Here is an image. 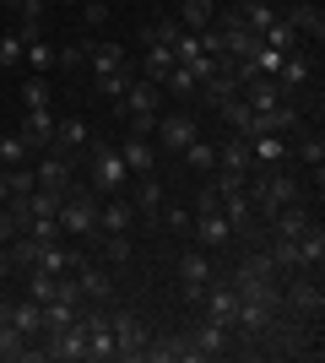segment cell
<instances>
[{"instance_id": "obj_1", "label": "cell", "mask_w": 325, "mask_h": 363, "mask_svg": "<svg viewBox=\"0 0 325 363\" xmlns=\"http://www.w3.org/2000/svg\"><path fill=\"white\" fill-rule=\"evenodd\" d=\"M60 228L71 233V239H81V244H98V201L81 196V190H65V201H60Z\"/></svg>"}, {"instance_id": "obj_2", "label": "cell", "mask_w": 325, "mask_h": 363, "mask_svg": "<svg viewBox=\"0 0 325 363\" xmlns=\"http://www.w3.org/2000/svg\"><path fill=\"white\" fill-rule=\"evenodd\" d=\"M38 358L49 363H87V320H71V325H60V331L44 336V347H38Z\"/></svg>"}, {"instance_id": "obj_3", "label": "cell", "mask_w": 325, "mask_h": 363, "mask_svg": "<svg viewBox=\"0 0 325 363\" xmlns=\"http://www.w3.org/2000/svg\"><path fill=\"white\" fill-rule=\"evenodd\" d=\"M108 331H114V358L141 363V347H147V325H141V315L120 309V315H108Z\"/></svg>"}, {"instance_id": "obj_4", "label": "cell", "mask_w": 325, "mask_h": 363, "mask_svg": "<svg viewBox=\"0 0 325 363\" xmlns=\"http://www.w3.org/2000/svg\"><path fill=\"white\" fill-rule=\"evenodd\" d=\"M125 179H130V168H125L120 147H108V141H98L93 147V184L103 190V196H120Z\"/></svg>"}, {"instance_id": "obj_5", "label": "cell", "mask_w": 325, "mask_h": 363, "mask_svg": "<svg viewBox=\"0 0 325 363\" xmlns=\"http://www.w3.org/2000/svg\"><path fill=\"white\" fill-rule=\"evenodd\" d=\"M152 136H157V147H163V152H185L190 141L201 136V125L179 108V114H157V130H152Z\"/></svg>"}, {"instance_id": "obj_6", "label": "cell", "mask_w": 325, "mask_h": 363, "mask_svg": "<svg viewBox=\"0 0 325 363\" xmlns=\"http://www.w3.org/2000/svg\"><path fill=\"white\" fill-rule=\"evenodd\" d=\"M206 282H212V255H206V250H185V260H179V288H185V303H201Z\"/></svg>"}, {"instance_id": "obj_7", "label": "cell", "mask_w": 325, "mask_h": 363, "mask_svg": "<svg viewBox=\"0 0 325 363\" xmlns=\"http://www.w3.org/2000/svg\"><path fill=\"white\" fill-rule=\"evenodd\" d=\"M201 303H206V320H212V325L233 331V320H239V293H233V282H206Z\"/></svg>"}, {"instance_id": "obj_8", "label": "cell", "mask_w": 325, "mask_h": 363, "mask_svg": "<svg viewBox=\"0 0 325 363\" xmlns=\"http://www.w3.org/2000/svg\"><path fill=\"white\" fill-rule=\"evenodd\" d=\"M16 136L28 141V152H49V141H55V108H22V130Z\"/></svg>"}, {"instance_id": "obj_9", "label": "cell", "mask_w": 325, "mask_h": 363, "mask_svg": "<svg viewBox=\"0 0 325 363\" xmlns=\"http://www.w3.org/2000/svg\"><path fill=\"white\" fill-rule=\"evenodd\" d=\"M33 179H38V190H55V196H65V190H71V157H60V152H44V157L33 163Z\"/></svg>"}, {"instance_id": "obj_10", "label": "cell", "mask_w": 325, "mask_h": 363, "mask_svg": "<svg viewBox=\"0 0 325 363\" xmlns=\"http://www.w3.org/2000/svg\"><path fill=\"white\" fill-rule=\"evenodd\" d=\"M282 22H287V28H293L304 44H320V38H325V16H320V6H309V0H293Z\"/></svg>"}, {"instance_id": "obj_11", "label": "cell", "mask_w": 325, "mask_h": 363, "mask_svg": "<svg viewBox=\"0 0 325 363\" xmlns=\"http://www.w3.org/2000/svg\"><path fill=\"white\" fill-rule=\"evenodd\" d=\"M190 228H195V244H201V250H222V244L239 233V228H233L222 212H201V217H190Z\"/></svg>"}, {"instance_id": "obj_12", "label": "cell", "mask_w": 325, "mask_h": 363, "mask_svg": "<svg viewBox=\"0 0 325 363\" xmlns=\"http://www.w3.org/2000/svg\"><path fill=\"white\" fill-rule=\"evenodd\" d=\"M130 228H136L130 196H108L103 206H98V233H130Z\"/></svg>"}, {"instance_id": "obj_13", "label": "cell", "mask_w": 325, "mask_h": 363, "mask_svg": "<svg viewBox=\"0 0 325 363\" xmlns=\"http://www.w3.org/2000/svg\"><path fill=\"white\" fill-rule=\"evenodd\" d=\"M157 104H163V87H157V82H141V76L125 87V98H120L125 114H163Z\"/></svg>"}, {"instance_id": "obj_14", "label": "cell", "mask_w": 325, "mask_h": 363, "mask_svg": "<svg viewBox=\"0 0 325 363\" xmlns=\"http://www.w3.org/2000/svg\"><path fill=\"white\" fill-rule=\"evenodd\" d=\"M130 206H136L141 223H157V212H163V184H157V174H136V196H130Z\"/></svg>"}, {"instance_id": "obj_15", "label": "cell", "mask_w": 325, "mask_h": 363, "mask_svg": "<svg viewBox=\"0 0 325 363\" xmlns=\"http://www.w3.org/2000/svg\"><path fill=\"white\" fill-rule=\"evenodd\" d=\"M11 16H16V38L33 44V38H44V0H11Z\"/></svg>"}, {"instance_id": "obj_16", "label": "cell", "mask_w": 325, "mask_h": 363, "mask_svg": "<svg viewBox=\"0 0 325 363\" xmlns=\"http://www.w3.org/2000/svg\"><path fill=\"white\" fill-rule=\"evenodd\" d=\"M71 277H76L81 298H108V293H114V282H108V272H103V266H93V260H87V255H81L76 266H71Z\"/></svg>"}, {"instance_id": "obj_17", "label": "cell", "mask_w": 325, "mask_h": 363, "mask_svg": "<svg viewBox=\"0 0 325 363\" xmlns=\"http://www.w3.org/2000/svg\"><path fill=\"white\" fill-rule=\"evenodd\" d=\"M282 157H287V136H277V130H261V136H249V163H261V168H282Z\"/></svg>"}, {"instance_id": "obj_18", "label": "cell", "mask_w": 325, "mask_h": 363, "mask_svg": "<svg viewBox=\"0 0 325 363\" xmlns=\"http://www.w3.org/2000/svg\"><path fill=\"white\" fill-rule=\"evenodd\" d=\"M120 157H125V168H130V174H152V168H157L152 136H125V141H120Z\"/></svg>"}, {"instance_id": "obj_19", "label": "cell", "mask_w": 325, "mask_h": 363, "mask_svg": "<svg viewBox=\"0 0 325 363\" xmlns=\"http://www.w3.org/2000/svg\"><path fill=\"white\" fill-rule=\"evenodd\" d=\"M244 104H249V114H271V108L282 104L277 76H255V82H244Z\"/></svg>"}, {"instance_id": "obj_20", "label": "cell", "mask_w": 325, "mask_h": 363, "mask_svg": "<svg viewBox=\"0 0 325 363\" xmlns=\"http://www.w3.org/2000/svg\"><path fill=\"white\" fill-rule=\"evenodd\" d=\"M87 320V363L114 358V331H108V315H81Z\"/></svg>"}, {"instance_id": "obj_21", "label": "cell", "mask_w": 325, "mask_h": 363, "mask_svg": "<svg viewBox=\"0 0 325 363\" xmlns=\"http://www.w3.org/2000/svg\"><path fill=\"white\" fill-rule=\"evenodd\" d=\"M217 114H222V125H228V136H255V114H249V104L244 98H239V92H233V98H222V104H217Z\"/></svg>"}, {"instance_id": "obj_22", "label": "cell", "mask_w": 325, "mask_h": 363, "mask_svg": "<svg viewBox=\"0 0 325 363\" xmlns=\"http://www.w3.org/2000/svg\"><path fill=\"white\" fill-rule=\"evenodd\" d=\"M217 168H222V174H249V141L244 136H222L217 141Z\"/></svg>"}, {"instance_id": "obj_23", "label": "cell", "mask_w": 325, "mask_h": 363, "mask_svg": "<svg viewBox=\"0 0 325 363\" xmlns=\"http://www.w3.org/2000/svg\"><path fill=\"white\" fill-rule=\"evenodd\" d=\"M298 266H309V272H320V260H325V228L314 223L309 217V228H304V233H298Z\"/></svg>"}, {"instance_id": "obj_24", "label": "cell", "mask_w": 325, "mask_h": 363, "mask_svg": "<svg viewBox=\"0 0 325 363\" xmlns=\"http://www.w3.org/2000/svg\"><path fill=\"white\" fill-rule=\"evenodd\" d=\"M233 293H239V298H282L277 282H271V277H261V272H249V266H239V272H233Z\"/></svg>"}, {"instance_id": "obj_25", "label": "cell", "mask_w": 325, "mask_h": 363, "mask_svg": "<svg viewBox=\"0 0 325 363\" xmlns=\"http://www.w3.org/2000/svg\"><path fill=\"white\" fill-rule=\"evenodd\" d=\"M11 325H16L22 336H28V342H38V336H44V303H38V298L11 303Z\"/></svg>"}, {"instance_id": "obj_26", "label": "cell", "mask_w": 325, "mask_h": 363, "mask_svg": "<svg viewBox=\"0 0 325 363\" xmlns=\"http://www.w3.org/2000/svg\"><path fill=\"white\" fill-rule=\"evenodd\" d=\"M125 60H130V55H125V44H103V38H98V44H87V65H93V76L120 71Z\"/></svg>"}, {"instance_id": "obj_27", "label": "cell", "mask_w": 325, "mask_h": 363, "mask_svg": "<svg viewBox=\"0 0 325 363\" xmlns=\"http://www.w3.org/2000/svg\"><path fill=\"white\" fill-rule=\"evenodd\" d=\"M271 228H277V239H298V233L309 228V206H304V201H287V206L271 217Z\"/></svg>"}, {"instance_id": "obj_28", "label": "cell", "mask_w": 325, "mask_h": 363, "mask_svg": "<svg viewBox=\"0 0 325 363\" xmlns=\"http://www.w3.org/2000/svg\"><path fill=\"white\" fill-rule=\"evenodd\" d=\"M173 22H179L185 33H201V28H212V22H217V0H185Z\"/></svg>"}, {"instance_id": "obj_29", "label": "cell", "mask_w": 325, "mask_h": 363, "mask_svg": "<svg viewBox=\"0 0 325 363\" xmlns=\"http://www.w3.org/2000/svg\"><path fill=\"white\" fill-rule=\"evenodd\" d=\"M173 49L169 44H147V60H141V76H147V82H157V87H163V76L173 71Z\"/></svg>"}, {"instance_id": "obj_30", "label": "cell", "mask_w": 325, "mask_h": 363, "mask_svg": "<svg viewBox=\"0 0 325 363\" xmlns=\"http://www.w3.org/2000/svg\"><path fill=\"white\" fill-rule=\"evenodd\" d=\"M304 82H309V55H304V49H293V55L282 60V71H277V87L293 92V87H304Z\"/></svg>"}, {"instance_id": "obj_31", "label": "cell", "mask_w": 325, "mask_h": 363, "mask_svg": "<svg viewBox=\"0 0 325 363\" xmlns=\"http://www.w3.org/2000/svg\"><path fill=\"white\" fill-rule=\"evenodd\" d=\"M190 342H195V352H201V358H222V352H228V331H222V325H212V320H201V331L190 336Z\"/></svg>"}, {"instance_id": "obj_32", "label": "cell", "mask_w": 325, "mask_h": 363, "mask_svg": "<svg viewBox=\"0 0 325 363\" xmlns=\"http://www.w3.org/2000/svg\"><path fill=\"white\" fill-rule=\"evenodd\" d=\"M0 358H38V347H33L28 336L16 331L11 320H6V325H0Z\"/></svg>"}, {"instance_id": "obj_33", "label": "cell", "mask_w": 325, "mask_h": 363, "mask_svg": "<svg viewBox=\"0 0 325 363\" xmlns=\"http://www.w3.org/2000/svg\"><path fill=\"white\" fill-rule=\"evenodd\" d=\"M136 65H130V60H125L120 65V71H108V76H98V92H103V98H114V104H120V98H125V87H130V82H136Z\"/></svg>"}, {"instance_id": "obj_34", "label": "cell", "mask_w": 325, "mask_h": 363, "mask_svg": "<svg viewBox=\"0 0 325 363\" xmlns=\"http://www.w3.org/2000/svg\"><path fill=\"white\" fill-rule=\"evenodd\" d=\"M179 157L190 163V174H212V168H217V147H212V141H201V136L190 141V147L179 152Z\"/></svg>"}, {"instance_id": "obj_35", "label": "cell", "mask_w": 325, "mask_h": 363, "mask_svg": "<svg viewBox=\"0 0 325 363\" xmlns=\"http://www.w3.org/2000/svg\"><path fill=\"white\" fill-rule=\"evenodd\" d=\"M293 152H298L309 168H320V163H325V141H320V130H293Z\"/></svg>"}, {"instance_id": "obj_36", "label": "cell", "mask_w": 325, "mask_h": 363, "mask_svg": "<svg viewBox=\"0 0 325 363\" xmlns=\"http://www.w3.org/2000/svg\"><path fill=\"white\" fill-rule=\"evenodd\" d=\"M163 92H173V98H195V92H201V82H195V71H190V65H173V71L163 76Z\"/></svg>"}, {"instance_id": "obj_37", "label": "cell", "mask_w": 325, "mask_h": 363, "mask_svg": "<svg viewBox=\"0 0 325 363\" xmlns=\"http://www.w3.org/2000/svg\"><path fill=\"white\" fill-rule=\"evenodd\" d=\"M261 44L282 49V55H293V49H304V38H298V33H293V28H287V22H282V16H277V22L266 28V38H261Z\"/></svg>"}, {"instance_id": "obj_38", "label": "cell", "mask_w": 325, "mask_h": 363, "mask_svg": "<svg viewBox=\"0 0 325 363\" xmlns=\"http://www.w3.org/2000/svg\"><path fill=\"white\" fill-rule=\"evenodd\" d=\"M22 228H28V239H38V244H55V239H65L60 217H22Z\"/></svg>"}, {"instance_id": "obj_39", "label": "cell", "mask_w": 325, "mask_h": 363, "mask_svg": "<svg viewBox=\"0 0 325 363\" xmlns=\"http://www.w3.org/2000/svg\"><path fill=\"white\" fill-rule=\"evenodd\" d=\"M287 303H293V309H298V315H320V288H314V282H298V288L293 293H287Z\"/></svg>"}, {"instance_id": "obj_40", "label": "cell", "mask_w": 325, "mask_h": 363, "mask_svg": "<svg viewBox=\"0 0 325 363\" xmlns=\"http://www.w3.org/2000/svg\"><path fill=\"white\" fill-rule=\"evenodd\" d=\"M217 201H222V217H228L233 228L249 223V212H255V206H249V190H233V196H217Z\"/></svg>"}, {"instance_id": "obj_41", "label": "cell", "mask_w": 325, "mask_h": 363, "mask_svg": "<svg viewBox=\"0 0 325 363\" xmlns=\"http://www.w3.org/2000/svg\"><path fill=\"white\" fill-rule=\"evenodd\" d=\"M0 179H6V190H11V196H28L33 184H38V179H33V168H28V163H16V168H0ZM11 196H6V201H11Z\"/></svg>"}, {"instance_id": "obj_42", "label": "cell", "mask_w": 325, "mask_h": 363, "mask_svg": "<svg viewBox=\"0 0 325 363\" xmlns=\"http://www.w3.org/2000/svg\"><path fill=\"white\" fill-rule=\"evenodd\" d=\"M76 320V303H60V298H49L44 303V336L49 331H60V325H71Z\"/></svg>"}, {"instance_id": "obj_43", "label": "cell", "mask_w": 325, "mask_h": 363, "mask_svg": "<svg viewBox=\"0 0 325 363\" xmlns=\"http://www.w3.org/2000/svg\"><path fill=\"white\" fill-rule=\"evenodd\" d=\"M22 60L33 65V76H44V71H55V49H49L44 38H33V44L22 49Z\"/></svg>"}, {"instance_id": "obj_44", "label": "cell", "mask_w": 325, "mask_h": 363, "mask_svg": "<svg viewBox=\"0 0 325 363\" xmlns=\"http://www.w3.org/2000/svg\"><path fill=\"white\" fill-rule=\"evenodd\" d=\"M282 60H287V55H282V49H271V44H261L255 55H249V65H255L261 76H277V71H282Z\"/></svg>"}, {"instance_id": "obj_45", "label": "cell", "mask_w": 325, "mask_h": 363, "mask_svg": "<svg viewBox=\"0 0 325 363\" xmlns=\"http://www.w3.org/2000/svg\"><path fill=\"white\" fill-rule=\"evenodd\" d=\"M22 108H49V82L44 76H28V82H22Z\"/></svg>"}, {"instance_id": "obj_46", "label": "cell", "mask_w": 325, "mask_h": 363, "mask_svg": "<svg viewBox=\"0 0 325 363\" xmlns=\"http://www.w3.org/2000/svg\"><path fill=\"white\" fill-rule=\"evenodd\" d=\"M103 260H130V233H98Z\"/></svg>"}, {"instance_id": "obj_47", "label": "cell", "mask_w": 325, "mask_h": 363, "mask_svg": "<svg viewBox=\"0 0 325 363\" xmlns=\"http://www.w3.org/2000/svg\"><path fill=\"white\" fill-rule=\"evenodd\" d=\"M28 298H38V303L55 298V272H38V266H33L28 272Z\"/></svg>"}, {"instance_id": "obj_48", "label": "cell", "mask_w": 325, "mask_h": 363, "mask_svg": "<svg viewBox=\"0 0 325 363\" xmlns=\"http://www.w3.org/2000/svg\"><path fill=\"white\" fill-rule=\"evenodd\" d=\"M16 163H28V141L22 136H0V168H16Z\"/></svg>"}, {"instance_id": "obj_49", "label": "cell", "mask_w": 325, "mask_h": 363, "mask_svg": "<svg viewBox=\"0 0 325 363\" xmlns=\"http://www.w3.org/2000/svg\"><path fill=\"white\" fill-rule=\"evenodd\" d=\"M22 38H16V33H0V65H6V71H11V65H22Z\"/></svg>"}, {"instance_id": "obj_50", "label": "cell", "mask_w": 325, "mask_h": 363, "mask_svg": "<svg viewBox=\"0 0 325 363\" xmlns=\"http://www.w3.org/2000/svg\"><path fill=\"white\" fill-rule=\"evenodd\" d=\"M55 60H60L65 71H81V65H87V44H65L60 55H55Z\"/></svg>"}, {"instance_id": "obj_51", "label": "cell", "mask_w": 325, "mask_h": 363, "mask_svg": "<svg viewBox=\"0 0 325 363\" xmlns=\"http://www.w3.org/2000/svg\"><path fill=\"white\" fill-rule=\"evenodd\" d=\"M266 255L277 260V266H298V244H293V239H277L271 250H266Z\"/></svg>"}, {"instance_id": "obj_52", "label": "cell", "mask_w": 325, "mask_h": 363, "mask_svg": "<svg viewBox=\"0 0 325 363\" xmlns=\"http://www.w3.org/2000/svg\"><path fill=\"white\" fill-rule=\"evenodd\" d=\"M81 22H87V28H103V22H108V6H103V0H87V6H81Z\"/></svg>"}, {"instance_id": "obj_53", "label": "cell", "mask_w": 325, "mask_h": 363, "mask_svg": "<svg viewBox=\"0 0 325 363\" xmlns=\"http://www.w3.org/2000/svg\"><path fill=\"white\" fill-rule=\"evenodd\" d=\"M249 174H217V196H233V190H244Z\"/></svg>"}, {"instance_id": "obj_54", "label": "cell", "mask_w": 325, "mask_h": 363, "mask_svg": "<svg viewBox=\"0 0 325 363\" xmlns=\"http://www.w3.org/2000/svg\"><path fill=\"white\" fill-rule=\"evenodd\" d=\"M249 272H261V277H271V282H277V272H282V266H277V260H271V255L261 250V255H249Z\"/></svg>"}, {"instance_id": "obj_55", "label": "cell", "mask_w": 325, "mask_h": 363, "mask_svg": "<svg viewBox=\"0 0 325 363\" xmlns=\"http://www.w3.org/2000/svg\"><path fill=\"white\" fill-rule=\"evenodd\" d=\"M157 130V114H130V136H152Z\"/></svg>"}, {"instance_id": "obj_56", "label": "cell", "mask_w": 325, "mask_h": 363, "mask_svg": "<svg viewBox=\"0 0 325 363\" xmlns=\"http://www.w3.org/2000/svg\"><path fill=\"white\" fill-rule=\"evenodd\" d=\"M11 239H16V217L0 206V244H11Z\"/></svg>"}, {"instance_id": "obj_57", "label": "cell", "mask_w": 325, "mask_h": 363, "mask_svg": "<svg viewBox=\"0 0 325 363\" xmlns=\"http://www.w3.org/2000/svg\"><path fill=\"white\" fill-rule=\"evenodd\" d=\"M195 212H222V201H217V190H201V201H195Z\"/></svg>"}, {"instance_id": "obj_58", "label": "cell", "mask_w": 325, "mask_h": 363, "mask_svg": "<svg viewBox=\"0 0 325 363\" xmlns=\"http://www.w3.org/2000/svg\"><path fill=\"white\" fill-rule=\"evenodd\" d=\"M6 272H11V250L0 244V282H6Z\"/></svg>"}, {"instance_id": "obj_59", "label": "cell", "mask_w": 325, "mask_h": 363, "mask_svg": "<svg viewBox=\"0 0 325 363\" xmlns=\"http://www.w3.org/2000/svg\"><path fill=\"white\" fill-rule=\"evenodd\" d=\"M6 320H11V303H0V325H6Z\"/></svg>"}, {"instance_id": "obj_60", "label": "cell", "mask_w": 325, "mask_h": 363, "mask_svg": "<svg viewBox=\"0 0 325 363\" xmlns=\"http://www.w3.org/2000/svg\"><path fill=\"white\" fill-rule=\"evenodd\" d=\"M6 196H11V190H6V179H0V206H6Z\"/></svg>"}]
</instances>
